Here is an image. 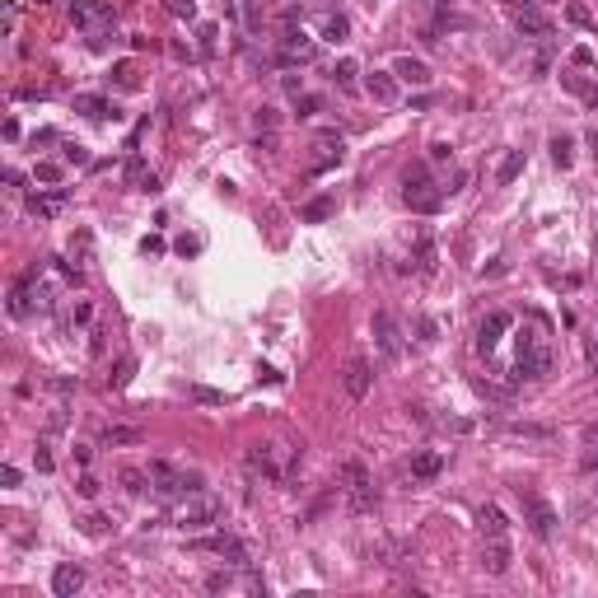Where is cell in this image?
Segmentation results:
<instances>
[{"mask_svg":"<svg viewBox=\"0 0 598 598\" xmlns=\"http://www.w3.org/2000/svg\"><path fill=\"white\" fill-rule=\"evenodd\" d=\"M220 514H225V500L215 496V491H187V496L178 500V509H173V524H178L182 533H196V528H211Z\"/></svg>","mask_w":598,"mask_h":598,"instance_id":"obj_1","label":"cell"},{"mask_svg":"<svg viewBox=\"0 0 598 598\" xmlns=\"http://www.w3.org/2000/svg\"><path fill=\"white\" fill-rule=\"evenodd\" d=\"M337 491H341V500H346L350 514H370V509L379 505V496H374V482H370V472H365L360 463H346V467L337 472Z\"/></svg>","mask_w":598,"mask_h":598,"instance_id":"obj_2","label":"cell"},{"mask_svg":"<svg viewBox=\"0 0 598 598\" xmlns=\"http://www.w3.org/2000/svg\"><path fill=\"white\" fill-rule=\"evenodd\" d=\"M145 472H150V491H155L159 500H182L187 491H201V477H196V472H178V467L164 463V458H155Z\"/></svg>","mask_w":598,"mask_h":598,"instance_id":"obj_3","label":"cell"},{"mask_svg":"<svg viewBox=\"0 0 598 598\" xmlns=\"http://www.w3.org/2000/svg\"><path fill=\"white\" fill-rule=\"evenodd\" d=\"M402 201L411 206V211H421V215H435L444 206V192L430 182V173L416 164V169H406V178H402Z\"/></svg>","mask_w":598,"mask_h":598,"instance_id":"obj_4","label":"cell"},{"mask_svg":"<svg viewBox=\"0 0 598 598\" xmlns=\"http://www.w3.org/2000/svg\"><path fill=\"white\" fill-rule=\"evenodd\" d=\"M552 374V346L547 341H533V346H519V360H514V370H509V379L514 384H538V379H547Z\"/></svg>","mask_w":598,"mask_h":598,"instance_id":"obj_5","label":"cell"},{"mask_svg":"<svg viewBox=\"0 0 598 598\" xmlns=\"http://www.w3.org/2000/svg\"><path fill=\"white\" fill-rule=\"evenodd\" d=\"M70 23L84 28L89 38H99L113 28V5L108 0H70Z\"/></svg>","mask_w":598,"mask_h":598,"instance_id":"obj_6","label":"cell"},{"mask_svg":"<svg viewBox=\"0 0 598 598\" xmlns=\"http://www.w3.org/2000/svg\"><path fill=\"white\" fill-rule=\"evenodd\" d=\"M243 467H248L253 477H262V482H285V463L276 458V444H253V449L243 453Z\"/></svg>","mask_w":598,"mask_h":598,"instance_id":"obj_7","label":"cell"},{"mask_svg":"<svg viewBox=\"0 0 598 598\" xmlns=\"http://www.w3.org/2000/svg\"><path fill=\"white\" fill-rule=\"evenodd\" d=\"M519 500H524V514H528V528L538 533L542 542H547V538H552V533H556V509L547 505V500H542V496H533V491H524V486H519Z\"/></svg>","mask_w":598,"mask_h":598,"instance_id":"obj_8","label":"cell"},{"mask_svg":"<svg viewBox=\"0 0 598 598\" xmlns=\"http://www.w3.org/2000/svg\"><path fill=\"white\" fill-rule=\"evenodd\" d=\"M196 547H201V552H215V556H225L229 565H238V570H243V565H253V552H248V542H238L234 533H215V538H201L196 542Z\"/></svg>","mask_w":598,"mask_h":598,"instance_id":"obj_9","label":"cell"},{"mask_svg":"<svg viewBox=\"0 0 598 598\" xmlns=\"http://www.w3.org/2000/svg\"><path fill=\"white\" fill-rule=\"evenodd\" d=\"M370 328H374V346H379V355H384V360H402V332H397L393 314H384V309H379Z\"/></svg>","mask_w":598,"mask_h":598,"instance_id":"obj_10","label":"cell"},{"mask_svg":"<svg viewBox=\"0 0 598 598\" xmlns=\"http://www.w3.org/2000/svg\"><path fill=\"white\" fill-rule=\"evenodd\" d=\"M341 384H346V393L360 402V397L370 393V384H374V365H370V355H350V360H346V374H341Z\"/></svg>","mask_w":598,"mask_h":598,"instance_id":"obj_11","label":"cell"},{"mask_svg":"<svg viewBox=\"0 0 598 598\" xmlns=\"http://www.w3.org/2000/svg\"><path fill=\"white\" fill-rule=\"evenodd\" d=\"M509 323H514V318H509L505 309H496V314H486V318H482V328H477V350H482V355H491V350L500 346V337L509 332Z\"/></svg>","mask_w":598,"mask_h":598,"instance_id":"obj_12","label":"cell"},{"mask_svg":"<svg viewBox=\"0 0 598 598\" xmlns=\"http://www.w3.org/2000/svg\"><path fill=\"white\" fill-rule=\"evenodd\" d=\"M318 155L314 159H309V173H328L332 169V164H341V159H346V145H341V135H318Z\"/></svg>","mask_w":598,"mask_h":598,"instance_id":"obj_13","label":"cell"},{"mask_svg":"<svg viewBox=\"0 0 598 598\" xmlns=\"http://www.w3.org/2000/svg\"><path fill=\"white\" fill-rule=\"evenodd\" d=\"M314 57H318V47L309 43L304 33H294V28H290V33L281 38V66H304V61H314Z\"/></svg>","mask_w":598,"mask_h":598,"instance_id":"obj_14","label":"cell"},{"mask_svg":"<svg viewBox=\"0 0 598 598\" xmlns=\"http://www.w3.org/2000/svg\"><path fill=\"white\" fill-rule=\"evenodd\" d=\"M79 589H84V570H79L75 561H61L57 570H52V594H57V598H75Z\"/></svg>","mask_w":598,"mask_h":598,"instance_id":"obj_15","label":"cell"},{"mask_svg":"<svg viewBox=\"0 0 598 598\" xmlns=\"http://www.w3.org/2000/svg\"><path fill=\"white\" fill-rule=\"evenodd\" d=\"M482 570L486 575H505L509 570V542L505 538H486L482 542Z\"/></svg>","mask_w":598,"mask_h":598,"instance_id":"obj_16","label":"cell"},{"mask_svg":"<svg viewBox=\"0 0 598 598\" xmlns=\"http://www.w3.org/2000/svg\"><path fill=\"white\" fill-rule=\"evenodd\" d=\"M393 75L402 79V84H416V89H426V84H430V66H426V61H416V57H397L393 61Z\"/></svg>","mask_w":598,"mask_h":598,"instance_id":"obj_17","label":"cell"},{"mask_svg":"<svg viewBox=\"0 0 598 598\" xmlns=\"http://www.w3.org/2000/svg\"><path fill=\"white\" fill-rule=\"evenodd\" d=\"M75 113L94 117V122H108V117L117 122V117H122V113L113 108V103H108V99H99V94H75Z\"/></svg>","mask_w":598,"mask_h":598,"instance_id":"obj_18","label":"cell"},{"mask_svg":"<svg viewBox=\"0 0 598 598\" xmlns=\"http://www.w3.org/2000/svg\"><path fill=\"white\" fill-rule=\"evenodd\" d=\"M514 28H519L524 38H552V23L542 19L533 5H524V10H514Z\"/></svg>","mask_w":598,"mask_h":598,"instance_id":"obj_19","label":"cell"},{"mask_svg":"<svg viewBox=\"0 0 598 598\" xmlns=\"http://www.w3.org/2000/svg\"><path fill=\"white\" fill-rule=\"evenodd\" d=\"M365 89L374 94V103H393L397 99V75L393 70H374V75L365 79Z\"/></svg>","mask_w":598,"mask_h":598,"instance_id":"obj_20","label":"cell"},{"mask_svg":"<svg viewBox=\"0 0 598 598\" xmlns=\"http://www.w3.org/2000/svg\"><path fill=\"white\" fill-rule=\"evenodd\" d=\"M61 206H66V187H57V192H47V196H28V215H33V220H52Z\"/></svg>","mask_w":598,"mask_h":598,"instance_id":"obj_21","label":"cell"},{"mask_svg":"<svg viewBox=\"0 0 598 598\" xmlns=\"http://www.w3.org/2000/svg\"><path fill=\"white\" fill-rule=\"evenodd\" d=\"M318 28H323V38H328V43H346L350 19H346V14H337V10H323V14H318Z\"/></svg>","mask_w":598,"mask_h":598,"instance_id":"obj_22","label":"cell"},{"mask_svg":"<svg viewBox=\"0 0 598 598\" xmlns=\"http://www.w3.org/2000/svg\"><path fill=\"white\" fill-rule=\"evenodd\" d=\"M440 472H444V453H416L411 458V477L416 482H435Z\"/></svg>","mask_w":598,"mask_h":598,"instance_id":"obj_23","label":"cell"},{"mask_svg":"<svg viewBox=\"0 0 598 598\" xmlns=\"http://www.w3.org/2000/svg\"><path fill=\"white\" fill-rule=\"evenodd\" d=\"M505 533H509L505 514H500L496 505H486V509H482V538H505Z\"/></svg>","mask_w":598,"mask_h":598,"instance_id":"obj_24","label":"cell"},{"mask_svg":"<svg viewBox=\"0 0 598 598\" xmlns=\"http://www.w3.org/2000/svg\"><path fill=\"white\" fill-rule=\"evenodd\" d=\"M524 164H528V159H524V150H509L505 159H500V169H496V182H514L524 173Z\"/></svg>","mask_w":598,"mask_h":598,"instance_id":"obj_25","label":"cell"},{"mask_svg":"<svg viewBox=\"0 0 598 598\" xmlns=\"http://www.w3.org/2000/svg\"><path fill=\"white\" fill-rule=\"evenodd\" d=\"M416 267L421 271H435V238H430V229H421V234H416Z\"/></svg>","mask_w":598,"mask_h":598,"instance_id":"obj_26","label":"cell"},{"mask_svg":"<svg viewBox=\"0 0 598 598\" xmlns=\"http://www.w3.org/2000/svg\"><path fill=\"white\" fill-rule=\"evenodd\" d=\"M70 258H75L79 267H84V262H94V234H89V229H79V234L70 238Z\"/></svg>","mask_w":598,"mask_h":598,"instance_id":"obj_27","label":"cell"},{"mask_svg":"<svg viewBox=\"0 0 598 598\" xmlns=\"http://www.w3.org/2000/svg\"><path fill=\"white\" fill-rule=\"evenodd\" d=\"M332 211H337V196H314V201L304 206V220H314V225H318V220H328Z\"/></svg>","mask_w":598,"mask_h":598,"instance_id":"obj_28","label":"cell"},{"mask_svg":"<svg viewBox=\"0 0 598 598\" xmlns=\"http://www.w3.org/2000/svg\"><path fill=\"white\" fill-rule=\"evenodd\" d=\"M140 430L135 426H103V444H135Z\"/></svg>","mask_w":598,"mask_h":598,"instance_id":"obj_29","label":"cell"},{"mask_svg":"<svg viewBox=\"0 0 598 598\" xmlns=\"http://www.w3.org/2000/svg\"><path fill=\"white\" fill-rule=\"evenodd\" d=\"M131 379H135V355H122V360H117V370L108 374V384H113V388H126Z\"/></svg>","mask_w":598,"mask_h":598,"instance_id":"obj_30","label":"cell"},{"mask_svg":"<svg viewBox=\"0 0 598 598\" xmlns=\"http://www.w3.org/2000/svg\"><path fill=\"white\" fill-rule=\"evenodd\" d=\"M552 159H556V169H570V159H575L570 135H552Z\"/></svg>","mask_w":598,"mask_h":598,"instance_id":"obj_31","label":"cell"},{"mask_svg":"<svg viewBox=\"0 0 598 598\" xmlns=\"http://www.w3.org/2000/svg\"><path fill=\"white\" fill-rule=\"evenodd\" d=\"M122 178H126V182H131L135 192H140V182H145V178H150V169H145V159H140V155H131V159H126V169H122Z\"/></svg>","mask_w":598,"mask_h":598,"instance_id":"obj_32","label":"cell"},{"mask_svg":"<svg viewBox=\"0 0 598 598\" xmlns=\"http://www.w3.org/2000/svg\"><path fill=\"white\" fill-rule=\"evenodd\" d=\"M472 393H477V397H486V402H509V388L486 384V379H472Z\"/></svg>","mask_w":598,"mask_h":598,"instance_id":"obj_33","label":"cell"},{"mask_svg":"<svg viewBox=\"0 0 598 598\" xmlns=\"http://www.w3.org/2000/svg\"><path fill=\"white\" fill-rule=\"evenodd\" d=\"M89 318H94V304H89V299H75V309L66 314V328H84Z\"/></svg>","mask_w":598,"mask_h":598,"instance_id":"obj_34","label":"cell"},{"mask_svg":"<svg viewBox=\"0 0 598 598\" xmlns=\"http://www.w3.org/2000/svg\"><path fill=\"white\" fill-rule=\"evenodd\" d=\"M122 486L131 491V496H140V491L150 486V472H135V467H122Z\"/></svg>","mask_w":598,"mask_h":598,"instance_id":"obj_35","label":"cell"},{"mask_svg":"<svg viewBox=\"0 0 598 598\" xmlns=\"http://www.w3.org/2000/svg\"><path fill=\"white\" fill-rule=\"evenodd\" d=\"M565 19L575 23V28H594V14H589L580 0H570V5H565Z\"/></svg>","mask_w":598,"mask_h":598,"instance_id":"obj_36","label":"cell"},{"mask_svg":"<svg viewBox=\"0 0 598 598\" xmlns=\"http://www.w3.org/2000/svg\"><path fill=\"white\" fill-rule=\"evenodd\" d=\"M332 75H337V84L341 89H350V84H355V75H360V66H355V61H337V70H332Z\"/></svg>","mask_w":598,"mask_h":598,"instance_id":"obj_37","label":"cell"},{"mask_svg":"<svg viewBox=\"0 0 598 598\" xmlns=\"http://www.w3.org/2000/svg\"><path fill=\"white\" fill-rule=\"evenodd\" d=\"M192 397H196V402H206V406H225V402H229L220 388H206V384H196V388H192Z\"/></svg>","mask_w":598,"mask_h":598,"instance_id":"obj_38","label":"cell"},{"mask_svg":"<svg viewBox=\"0 0 598 598\" xmlns=\"http://www.w3.org/2000/svg\"><path fill=\"white\" fill-rule=\"evenodd\" d=\"M38 182H47V187H57V182H61V164L43 159V164H38Z\"/></svg>","mask_w":598,"mask_h":598,"instance_id":"obj_39","label":"cell"},{"mask_svg":"<svg viewBox=\"0 0 598 598\" xmlns=\"http://www.w3.org/2000/svg\"><path fill=\"white\" fill-rule=\"evenodd\" d=\"M580 467H585V472H594V467H598V426L589 430V453L580 458Z\"/></svg>","mask_w":598,"mask_h":598,"instance_id":"obj_40","label":"cell"},{"mask_svg":"<svg viewBox=\"0 0 598 598\" xmlns=\"http://www.w3.org/2000/svg\"><path fill=\"white\" fill-rule=\"evenodd\" d=\"M509 435H524V440H552L547 426H509Z\"/></svg>","mask_w":598,"mask_h":598,"instance_id":"obj_41","label":"cell"},{"mask_svg":"<svg viewBox=\"0 0 598 598\" xmlns=\"http://www.w3.org/2000/svg\"><path fill=\"white\" fill-rule=\"evenodd\" d=\"M173 248H178L182 258H196V253H201V234H182L178 243H173Z\"/></svg>","mask_w":598,"mask_h":598,"instance_id":"obj_42","label":"cell"},{"mask_svg":"<svg viewBox=\"0 0 598 598\" xmlns=\"http://www.w3.org/2000/svg\"><path fill=\"white\" fill-rule=\"evenodd\" d=\"M196 38H201V52H215V38H220V28H215V23H201V28H196Z\"/></svg>","mask_w":598,"mask_h":598,"instance_id":"obj_43","label":"cell"},{"mask_svg":"<svg viewBox=\"0 0 598 598\" xmlns=\"http://www.w3.org/2000/svg\"><path fill=\"white\" fill-rule=\"evenodd\" d=\"M164 5H169L178 19H192V14H196V0H164Z\"/></svg>","mask_w":598,"mask_h":598,"instance_id":"obj_44","label":"cell"},{"mask_svg":"<svg viewBox=\"0 0 598 598\" xmlns=\"http://www.w3.org/2000/svg\"><path fill=\"white\" fill-rule=\"evenodd\" d=\"M140 253H145V258H159V253H164V238H159V234H145V238H140Z\"/></svg>","mask_w":598,"mask_h":598,"instance_id":"obj_45","label":"cell"},{"mask_svg":"<svg viewBox=\"0 0 598 598\" xmlns=\"http://www.w3.org/2000/svg\"><path fill=\"white\" fill-rule=\"evenodd\" d=\"M229 585H234V575H225V570L206 575V589H211V594H220V589H229Z\"/></svg>","mask_w":598,"mask_h":598,"instance_id":"obj_46","label":"cell"},{"mask_svg":"<svg viewBox=\"0 0 598 598\" xmlns=\"http://www.w3.org/2000/svg\"><path fill=\"white\" fill-rule=\"evenodd\" d=\"M108 528H113L108 514H89V519H84V533H108Z\"/></svg>","mask_w":598,"mask_h":598,"instance_id":"obj_47","label":"cell"},{"mask_svg":"<svg viewBox=\"0 0 598 598\" xmlns=\"http://www.w3.org/2000/svg\"><path fill=\"white\" fill-rule=\"evenodd\" d=\"M294 103H299V117H314L318 113V99H314V94H299Z\"/></svg>","mask_w":598,"mask_h":598,"instance_id":"obj_48","label":"cell"},{"mask_svg":"<svg viewBox=\"0 0 598 598\" xmlns=\"http://www.w3.org/2000/svg\"><path fill=\"white\" fill-rule=\"evenodd\" d=\"M430 159H435V164H449V159H453V150L444 145V140H435V145H430Z\"/></svg>","mask_w":598,"mask_h":598,"instance_id":"obj_49","label":"cell"},{"mask_svg":"<svg viewBox=\"0 0 598 598\" xmlns=\"http://www.w3.org/2000/svg\"><path fill=\"white\" fill-rule=\"evenodd\" d=\"M61 155H66V164H89V155H84V145H66V150H61Z\"/></svg>","mask_w":598,"mask_h":598,"instance_id":"obj_50","label":"cell"},{"mask_svg":"<svg viewBox=\"0 0 598 598\" xmlns=\"http://www.w3.org/2000/svg\"><path fill=\"white\" fill-rule=\"evenodd\" d=\"M75 491H79L84 500H94V496H99V482H94V477H79V486H75Z\"/></svg>","mask_w":598,"mask_h":598,"instance_id":"obj_51","label":"cell"},{"mask_svg":"<svg viewBox=\"0 0 598 598\" xmlns=\"http://www.w3.org/2000/svg\"><path fill=\"white\" fill-rule=\"evenodd\" d=\"M33 467H38V472H52V453H47V449H33Z\"/></svg>","mask_w":598,"mask_h":598,"instance_id":"obj_52","label":"cell"},{"mask_svg":"<svg viewBox=\"0 0 598 598\" xmlns=\"http://www.w3.org/2000/svg\"><path fill=\"white\" fill-rule=\"evenodd\" d=\"M421 337L435 341V337H440V323H435V318H421Z\"/></svg>","mask_w":598,"mask_h":598,"instance_id":"obj_53","label":"cell"},{"mask_svg":"<svg viewBox=\"0 0 598 598\" xmlns=\"http://www.w3.org/2000/svg\"><path fill=\"white\" fill-rule=\"evenodd\" d=\"M258 384H285V374H276V370L262 365V370H258Z\"/></svg>","mask_w":598,"mask_h":598,"instance_id":"obj_54","label":"cell"},{"mask_svg":"<svg viewBox=\"0 0 598 598\" xmlns=\"http://www.w3.org/2000/svg\"><path fill=\"white\" fill-rule=\"evenodd\" d=\"M570 61H575V66H594V52H589V47H575V52H570Z\"/></svg>","mask_w":598,"mask_h":598,"instance_id":"obj_55","label":"cell"},{"mask_svg":"<svg viewBox=\"0 0 598 598\" xmlns=\"http://www.w3.org/2000/svg\"><path fill=\"white\" fill-rule=\"evenodd\" d=\"M258 126H267V131H271V126H276V113H271V108H258Z\"/></svg>","mask_w":598,"mask_h":598,"instance_id":"obj_56","label":"cell"},{"mask_svg":"<svg viewBox=\"0 0 598 598\" xmlns=\"http://www.w3.org/2000/svg\"><path fill=\"white\" fill-rule=\"evenodd\" d=\"M547 66H552V43H547V47H542V52H538V75H542V70H547Z\"/></svg>","mask_w":598,"mask_h":598,"instance_id":"obj_57","label":"cell"},{"mask_svg":"<svg viewBox=\"0 0 598 598\" xmlns=\"http://www.w3.org/2000/svg\"><path fill=\"white\" fill-rule=\"evenodd\" d=\"M52 393H75V379H52Z\"/></svg>","mask_w":598,"mask_h":598,"instance_id":"obj_58","label":"cell"},{"mask_svg":"<svg viewBox=\"0 0 598 598\" xmlns=\"http://www.w3.org/2000/svg\"><path fill=\"white\" fill-rule=\"evenodd\" d=\"M589 150H594V159H598V131H589Z\"/></svg>","mask_w":598,"mask_h":598,"instance_id":"obj_59","label":"cell"},{"mask_svg":"<svg viewBox=\"0 0 598 598\" xmlns=\"http://www.w3.org/2000/svg\"><path fill=\"white\" fill-rule=\"evenodd\" d=\"M38 5H52V0H38Z\"/></svg>","mask_w":598,"mask_h":598,"instance_id":"obj_60","label":"cell"},{"mask_svg":"<svg viewBox=\"0 0 598 598\" xmlns=\"http://www.w3.org/2000/svg\"><path fill=\"white\" fill-rule=\"evenodd\" d=\"M528 5H542V0H528Z\"/></svg>","mask_w":598,"mask_h":598,"instance_id":"obj_61","label":"cell"}]
</instances>
